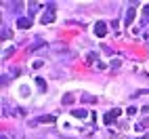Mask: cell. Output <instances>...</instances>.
I'll use <instances>...</instances> for the list:
<instances>
[{"instance_id":"7c38bea8","label":"cell","mask_w":149,"mask_h":139,"mask_svg":"<svg viewBox=\"0 0 149 139\" xmlns=\"http://www.w3.org/2000/svg\"><path fill=\"white\" fill-rule=\"evenodd\" d=\"M2 38H4V40H6V38H11V29H4V32H2Z\"/></svg>"},{"instance_id":"30bf717a","label":"cell","mask_w":149,"mask_h":139,"mask_svg":"<svg viewBox=\"0 0 149 139\" xmlns=\"http://www.w3.org/2000/svg\"><path fill=\"white\" fill-rule=\"evenodd\" d=\"M143 21H145V23L149 21V4L145 6V13H143Z\"/></svg>"},{"instance_id":"3957f363","label":"cell","mask_w":149,"mask_h":139,"mask_svg":"<svg viewBox=\"0 0 149 139\" xmlns=\"http://www.w3.org/2000/svg\"><path fill=\"white\" fill-rule=\"evenodd\" d=\"M53 21H55V13L53 11H48V13L42 15V23H53Z\"/></svg>"},{"instance_id":"9a60e30c","label":"cell","mask_w":149,"mask_h":139,"mask_svg":"<svg viewBox=\"0 0 149 139\" xmlns=\"http://www.w3.org/2000/svg\"><path fill=\"white\" fill-rule=\"evenodd\" d=\"M2 139H6V137H2Z\"/></svg>"},{"instance_id":"7a4b0ae2","label":"cell","mask_w":149,"mask_h":139,"mask_svg":"<svg viewBox=\"0 0 149 139\" xmlns=\"http://www.w3.org/2000/svg\"><path fill=\"white\" fill-rule=\"evenodd\" d=\"M95 34H97V36H99V38H103V36H105V34H107V25H105V23H103V21H99V23H97V25H95Z\"/></svg>"},{"instance_id":"8fae6325","label":"cell","mask_w":149,"mask_h":139,"mask_svg":"<svg viewBox=\"0 0 149 139\" xmlns=\"http://www.w3.org/2000/svg\"><path fill=\"white\" fill-rule=\"evenodd\" d=\"M63 103H74V97L72 95H65L63 97Z\"/></svg>"},{"instance_id":"52a82bcc","label":"cell","mask_w":149,"mask_h":139,"mask_svg":"<svg viewBox=\"0 0 149 139\" xmlns=\"http://www.w3.org/2000/svg\"><path fill=\"white\" fill-rule=\"evenodd\" d=\"M72 114H74L76 118H86V116H88V112H86V110H74Z\"/></svg>"},{"instance_id":"6da1fadb","label":"cell","mask_w":149,"mask_h":139,"mask_svg":"<svg viewBox=\"0 0 149 139\" xmlns=\"http://www.w3.org/2000/svg\"><path fill=\"white\" fill-rule=\"evenodd\" d=\"M118 116H120V110H109V112L103 116V122H105V124H111Z\"/></svg>"},{"instance_id":"8992f818","label":"cell","mask_w":149,"mask_h":139,"mask_svg":"<svg viewBox=\"0 0 149 139\" xmlns=\"http://www.w3.org/2000/svg\"><path fill=\"white\" fill-rule=\"evenodd\" d=\"M132 19H134V8H130V11L126 13V25H130V23H132Z\"/></svg>"},{"instance_id":"4fadbf2b","label":"cell","mask_w":149,"mask_h":139,"mask_svg":"<svg viewBox=\"0 0 149 139\" xmlns=\"http://www.w3.org/2000/svg\"><path fill=\"white\" fill-rule=\"evenodd\" d=\"M136 114V107H128V116H134Z\"/></svg>"},{"instance_id":"277c9868","label":"cell","mask_w":149,"mask_h":139,"mask_svg":"<svg viewBox=\"0 0 149 139\" xmlns=\"http://www.w3.org/2000/svg\"><path fill=\"white\" fill-rule=\"evenodd\" d=\"M29 25H32V21H29V19H17V27H21V29H27Z\"/></svg>"},{"instance_id":"2e32d148","label":"cell","mask_w":149,"mask_h":139,"mask_svg":"<svg viewBox=\"0 0 149 139\" xmlns=\"http://www.w3.org/2000/svg\"><path fill=\"white\" fill-rule=\"evenodd\" d=\"M145 139H149V137H145Z\"/></svg>"},{"instance_id":"9c48e42d","label":"cell","mask_w":149,"mask_h":139,"mask_svg":"<svg viewBox=\"0 0 149 139\" xmlns=\"http://www.w3.org/2000/svg\"><path fill=\"white\" fill-rule=\"evenodd\" d=\"M82 101H91V103H95L97 97H93V95H82Z\"/></svg>"},{"instance_id":"5b68a950","label":"cell","mask_w":149,"mask_h":139,"mask_svg":"<svg viewBox=\"0 0 149 139\" xmlns=\"http://www.w3.org/2000/svg\"><path fill=\"white\" fill-rule=\"evenodd\" d=\"M38 122H46V124L51 122V124H53V122H55V116H40V118H38Z\"/></svg>"},{"instance_id":"ba28073f","label":"cell","mask_w":149,"mask_h":139,"mask_svg":"<svg viewBox=\"0 0 149 139\" xmlns=\"http://www.w3.org/2000/svg\"><path fill=\"white\" fill-rule=\"evenodd\" d=\"M36 84H38V88H40V91H42V93L46 91V82L42 80V78H36Z\"/></svg>"},{"instance_id":"5bb4252c","label":"cell","mask_w":149,"mask_h":139,"mask_svg":"<svg viewBox=\"0 0 149 139\" xmlns=\"http://www.w3.org/2000/svg\"><path fill=\"white\" fill-rule=\"evenodd\" d=\"M95 59H97V55H95V53H91V55H88V63H93Z\"/></svg>"}]
</instances>
